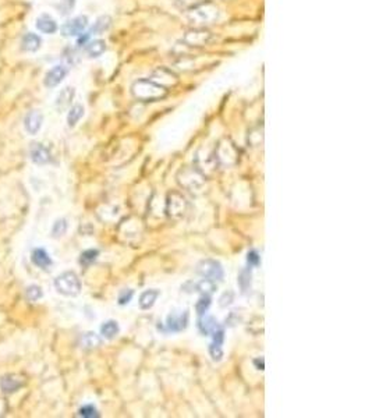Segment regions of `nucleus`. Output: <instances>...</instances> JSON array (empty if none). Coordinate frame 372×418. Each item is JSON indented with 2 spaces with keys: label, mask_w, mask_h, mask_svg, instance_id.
I'll return each mask as SVG.
<instances>
[{
  "label": "nucleus",
  "mask_w": 372,
  "mask_h": 418,
  "mask_svg": "<svg viewBox=\"0 0 372 418\" xmlns=\"http://www.w3.org/2000/svg\"><path fill=\"white\" fill-rule=\"evenodd\" d=\"M98 255H99V251H98V250H87V251H84L81 256H80V264L87 268V266H90V265L93 264V262L96 261Z\"/></svg>",
  "instance_id": "26"
},
{
  "label": "nucleus",
  "mask_w": 372,
  "mask_h": 418,
  "mask_svg": "<svg viewBox=\"0 0 372 418\" xmlns=\"http://www.w3.org/2000/svg\"><path fill=\"white\" fill-rule=\"evenodd\" d=\"M67 230V220L66 219H59L56 220L53 228H52V236L53 237H62Z\"/></svg>",
  "instance_id": "28"
},
{
  "label": "nucleus",
  "mask_w": 372,
  "mask_h": 418,
  "mask_svg": "<svg viewBox=\"0 0 372 418\" xmlns=\"http://www.w3.org/2000/svg\"><path fill=\"white\" fill-rule=\"evenodd\" d=\"M110 24H112V19H110L109 16H102V17H99V19L93 23V25H92L87 32L90 34V37L91 38L93 37V35H100V34H103L105 31L109 29Z\"/></svg>",
  "instance_id": "19"
},
{
  "label": "nucleus",
  "mask_w": 372,
  "mask_h": 418,
  "mask_svg": "<svg viewBox=\"0 0 372 418\" xmlns=\"http://www.w3.org/2000/svg\"><path fill=\"white\" fill-rule=\"evenodd\" d=\"M159 296H161V291L156 290V289L145 290L142 294H141V297H140V308L141 309L152 308Z\"/></svg>",
  "instance_id": "18"
},
{
  "label": "nucleus",
  "mask_w": 372,
  "mask_h": 418,
  "mask_svg": "<svg viewBox=\"0 0 372 418\" xmlns=\"http://www.w3.org/2000/svg\"><path fill=\"white\" fill-rule=\"evenodd\" d=\"M81 345L84 348H95L102 345V339L93 332H88L81 337Z\"/></svg>",
  "instance_id": "25"
},
{
  "label": "nucleus",
  "mask_w": 372,
  "mask_h": 418,
  "mask_svg": "<svg viewBox=\"0 0 372 418\" xmlns=\"http://www.w3.org/2000/svg\"><path fill=\"white\" fill-rule=\"evenodd\" d=\"M254 365L256 367V370H261V371L265 370V361H263V358H255Z\"/></svg>",
  "instance_id": "37"
},
{
  "label": "nucleus",
  "mask_w": 372,
  "mask_h": 418,
  "mask_svg": "<svg viewBox=\"0 0 372 418\" xmlns=\"http://www.w3.org/2000/svg\"><path fill=\"white\" fill-rule=\"evenodd\" d=\"M210 336H212V339H213V345H216V346L223 345V342H225V330H223V327L220 326L219 329H216Z\"/></svg>",
  "instance_id": "34"
},
{
  "label": "nucleus",
  "mask_w": 372,
  "mask_h": 418,
  "mask_svg": "<svg viewBox=\"0 0 372 418\" xmlns=\"http://www.w3.org/2000/svg\"><path fill=\"white\" fill-rule=\"evenodd\" d=\"M247 262H248V265L250 266H258L259 265V262H261V258H259V254L256 253V251H250L248 254H247Z\"/></svg>",
  "instance_id": "35"
},
{
  "label": "nucleus",
  "mask_w": 372,
  "mask_h": 418,
  "mask_svg": "<svg viewBox=\"0 0 372 418\" xmlns=\"http://www.w3.org/2000/svg\"><path fill=\"white\" fill-rule=\"evenodd\" d=\"M209 307H210V296H202L198 302L195 304V309H197V314L202 317L208 312Z\"/></svg>",
  "instance_id": "27"
},
{
  "label": "nucleus",
  "mask_w": 372,
  "mask_h": 418,
  "mask_svg": "<svg viewBox=\"0 0 372 418\" xmlns=\"http://www.w3.org/2000/svg\"><path fill=\"white\" fill-rule=\"evenodd\" d=\"M74 6H75V0H62V1H60V4H59L57 7H59V10H60V13L66 16V14L71 13V10L74 9Z\"/></svg>",
  "instance_id": "32"
},
{
  "label": "nucleus",
  "mask_w": 372,
  "mask_h": 418,
  "mask_svg": "<svg viewBox=\"0 0 372 418\" xmlns=\"http://www.w3.org/2000/svg\"><path fill=\"white\" fill-rule=\"evenodd\" d=\"M212 39H213V35L209 31L202 29V28H197V29L187 31L184 38H183V42L188 46H204L208 45Z\"/></svg>",
  "instance_id": "7"
},
{
  "label": "nucleus",
  "mask_w": 372,
  "mask_h": 418,
  "mask_svg": "<svg viewBox=\"0 0 372 418\" xmlns=\"http://www.w3.org/2000/svg\"><path fill=\"white\" fill-rule=\"evenodd\" d=\"M118 330H120V327H118L116 321H106V322L100 326L102 336L109 339V340H112V339H115V337L117 336Z\"/></svg>",
  "instance_id": "22"
},
{
  "label": "nucleus",
  "mask_w": 372,
  "mask_h": 418,
  "mask_svg": "<svg viewBox=\"0 0 372 418\" xmlns=\"http://www.w3.org/2000/svg\"><path fill=\"white\" fill-rule=\"evenodd\" d=\"M202 1H205V0H202Z\"/></svg>",
  "instance_id": "38"
},
{
  "label": "nucleus",
  "mask_w": 372,
  "mask_h": 418,
  "mask_svg": "<svg viewBox=\"0 0 372 418\" xmlns=\"http://www.w3.org/2000/svg\"><path fill=\"white\" fill-rule=\"evenodd\" d=\"M44 115L41 110H29L24 117V128L29 136H35L42 127Z\"/></svg>",
  "instance_id": "9"
},
{
  "label": "nucleus",
  "mask_w": 372,
  "mask_h": 418,
  "mask_svg": "<svg viewBox=\"0 0 372 418\" xmlns=\"http://www.w3.org/2000/svg\"><path fill=\"white\" fill-rule=\"evenodd\" d=\"M88 25H90V20L87 16H77L74 19L67 20L60 28V32L64 38L80 37L82 32L87 31Z\"/></svg>",
  "instance_id": "5"
},
{
  "label": "nucleus",
  "mask_w": 372,
  "mask_h": 418,
  "mask_svg": "<svg viewBox=\"0 0 372 418\" xmlns=\"http://www.w3.org/2000/svg\"><path fill=\"white\" fill-rule=\"evenodd\" d=\"M151 80H154L155 82L159 81V84H161V85H163L166 80L169 81V84H174V82L177 81V77H176V75H174V74H173L170 70H167V69H164V67H159L158 70H155L154 71V74H152V78H151Z\"/></svg>",
  "instance_id": "20"
},
{
  "label": "nucleus",
  "mask_w": 372,
  "mask_h": 418,
  "mask_svg": "<svg viewBox=\"0 0 372 418\" xmlns=\"http://www.w3.org/2000/svg\"><path fill=\"white\" fill-rule=\"evenodd\" d=\"M67 74H69L67 66L56 64L50 70H47V73L45 74V78H44V84H45L46 88H56L67 77Z\"/></svg>",
  "instance_id": "8"
},
{
  "label": "nucleus",
  "mask_w": 372,
  "mask_h": 418,
  "mask_svg": "<svg viewBox=\"0 0 372 418\" xmlns=\"http://www.w3.org/2000/svg\"><path fill=\"white\" fill-rule=\"evenodd\" d=\"M194 289H195L194 291H198L202 296H210V294H213V293L216 291L218 287H216V284H215L213 280L204 279V280H201V282L195 283V284H194Z\"/></svg>",
  "instance_id": "23"
},
{
  "label": "nucleus",
  "mask_w": 372,
  "mask_h": 418,
  "mask_svg": "<svg viewBox=\"0 0 372 418\" xmlns=\"http://www.w3.org/2000/svg\"><path fill=\"white\" fill-rule=\"evenodd\" d=\"M21 49L24 52H28V53H34V52H38L41 49V45H42V39L41 37L35 34V32H25L23 38H21Z\"/></svg>",
  "instance_id": "12"
},
{
  "label": "nucleus",
  "mask_w": 372,
  "mask_h": 418,
  "mask_svg": "<svg viewBox=\"0 0 372 418\" xmlns=\"http://www.w3.org/2000/svg\"><path fill=\"white\" fill-rule=\"evenodd\" d=\"M31 261H32V264L38 268H41V269H47L53 264L49 253L44 248H35L31 254Z\"/></svg>",
  "instance_id": "14"
},
{
  "label": "nucleus",
  "mask_w": 372,
  "mask_h": 418,
  "mask_svg": "<svg viewBox=\"0 0 372 418\" xmlns=\"http://www.w3.org/2000/svg\"><path fill=\"white\" fill-rule=\"evenodd\" d=\"M78 416L85 418H96L99 417V413L92 404H87V406H82L81 409L78 410Z\"/></svg>",
  "instance_id": "29"
},
{
  "label": "nucleus",
  "mask_w": 372,
  "mask_h": 418,
  "mask_svg": "<svg viewBox=\"0 0 372 418\" xmlns=\"http://www.w3.org/2000/svg\"><path fill=\"white\" fill-rule=\"evenodd\" d=\"M131 92L134 98L141 102H155V100L163 99L167 95L166 87L155 82L151 78H141L134 82Z\"/></svg>",
  "instance_id": "1"
},
{
  "label": "nucleus",
  "mask_w": 372,
  "mask_h": 418,
  "mask_svg": "<svg viewBox=\"0 0 372 418\" xmlns=\"http://www.w3.org/2000/svg\"><path fill=\"white\" fill-rule=\"evenodd\" d=\"M133 296H134V291L131 290V289L121 290L120 291V294H118V304H120V305H126V304H128V302L131 301Z\"/></svg>",
  "instance_id": "31"
},
{
  "label": "nucleus",
  "mask_w": 372,
  "mask_h": 418,
  "mask_svg": "<svg viewBox=\"0 0 372 418\" xmlns=\"http://www.w3.org/2000/svg\"><path fill=\"white\" fill-rule=\"evenodd\" d=\"M198 327H200L201 333L205 335V336H210L216 329L220 327V325L218 324V321L213 318V317H209V315H202L198 319Z\"/></svg>",
  "instance_id": "16"
},
{
  "label": "nucleus",
  "mask_w": 372,
  "mask_h": 418,
  "mask_svg": "<svg viewBox=\"0 0 372 418\" xmlns=\"http://www.w3.org/2000/svg\"><path fill=\"white\" fill-rule=\"evenodd\" d=\"M56 290L63 296L74 297L81 291V282L74 272H64L55 280Z\"/></svg>",
  "instance_id": "3"
},
{
  "label": "nucleus",
  "mask_w": 372,
  "mask_h": 418,
  "mask_svg": "<svg viewBox=\"0 0 372 418\" xmlns=\"http://www.w3.org/2000/svg\"><path fill=\"white\" fill-rule=\"evenodd\" d=\"M74 95H75V91H74L73 87H66V88H63L62 91L59 92V95H57V98H56L55 106L60 110V112H63V110H66L71 105V102H73L74 99Z\"/></svg>",
  "instance_id": "15"
},
{
  "label": "nucleus",
  "mask_w": 372,
  "mask_h": 418,
  "mask_svg": "<svg viewBox=\"0 0 372 418\" xmlns=\"http://www.w3.org/2000/svg\"><path fill=\"white\" fill-rule=\"evenodd\" d=\"M84 50L90 57H99L106 50V42L102 39H91L87 45L84 46Z\"/></svg>",
  "instance_id": "17"
},
{
  "label": "nucleus",
  "mask_w": 372,
  "mask_h": 418,
  "mask_svg": "<svg viewBox=\"0 0 372 418\" xmlns=\"http://www.w3.org/2000/svg\"><path fill=\"white\" fill-rule=\"evenodd\" d=\"M35 27L39 32H42L45 35H53L59 29L57 21L50 14H45V13L38 16L37 20H35Z\"/></svg>",
  "instance_id": "10"
},
{
  "label": "nucleus",
  "mask_w": 372,
  "mask_h": 418,
  "mask_svg": "<svg viewBox=\"0 0 372 418\" xmlns=\"http://www.w3.org/2000/svg\"><path fill=\"white\" fill-rule=\"evenodd\" d=\"M25 294H27V299L29 301H38L39 299H42V296H44L41 287H38L35 284H34V286H29L27 291H25Z\"/></svg>",
  "instance_id": "30"
},
{
  "label": "nucleus",
  "mask_w": 372,
  "mask_h": 418,
  "mask_svg": "<svg viewBox=\"0 0 372 418\" xmlns=\"http://www.w3.org/2000/svg\"><path fill=\"white\" fill-rule=\"evenodd\" d=\"M29 156H31V161L37 164H46L52 161V156H50L49 149H47L45 145L39 144V142L31 144Z\"/></svg>",
  "instance_id": "11"
},
{
  "label": "nucleus",
  "mask_w": 372,
  "mask_h": 418,
  "mask_svg": "<svg viewBox=\"0 0 372 418\" xmlns=\"http://www.w3.org/2000/svg\"><path fill=\"white\" fill-rule=\"evenodd\" d=\"M219 16H220L219 7L210 1H201L198 4L190 7V11H188V20L194 25L213 24L215 21H218Z\"/></svg>",
  "instance_id": "2"
},
{
  "label": "nucleus",
  "mask_w": 372,
  "mask_h": 418,
  "mask_svg": "<svg viewBox=\"0 0 372 418\" xmlns=\"http://www.w3.org/2000/svg\"><path fill=\"white\" fill-rule=\"evenodd\" d=\"M195 272L198 273L200 276H202V278L209 279V280H213V282L223 280V276H225L223 266H222L220 262L215 261V259H204V261H200V262L197 264Z\"/></svg>",
  "instance_id": "4"
},
{
  "label": "nucleus",
  "mask_w": 372,
  "mask_h": 418,
  "mask_svg": "<svg viewBox=\"0 0 372 418\" xmlns=\"http://www.w3.org/2000/svg\"><path fill=\"white\" fill-rule=\"evenodd\" d=\"M233 300H234V294L232 293V291H226L222 297H220V307H226V305H230L232 302H233Z\"/></svg>",
  "instance_id": "36"
},
{
  "label": "nucleus",
  "mask_w": 372,
  "mask_h": 418,
  "mask_svg": "<svg viewBox=\"0 0 372 418\" xmlns=\"http://www.w3.org/2000/svg\"><path fill=\"white\" fill-rule=\"evenodd\" d=\"M251 278H253L251 266L244 268L241 272L238 273V279H237V282H238V286H240V289H241L243 293H247L248 289L251 287Z\"/></svg>",
  "instance_id": "24"
},
{
  "label": "nucleus",
  "mask_w": 372,
  "mask_h": 418,
  "mask_svg": "<svg viewBox=\"0 0 372 418\" xmlns=\"http://www.w3.org/2000/svg\"><path fill=\"white\" fill-rule=\"evenodd\" d=\"M188 324V311H184L183 314H170L166 321V326L172 332H182L187 327Z\"/></svg>",
  "instance_id": "13"
},
{
  "label": "nucleus",
  "mask_w": 372,
  "mask_h": 418,
  "mask_svg": "<svg viewBox=\"0 0 372 418\" xmlns=\"http://www.w3.org/2000/svg\"><path fill=\"white\" fill-rule=\"evenodd\" d=\"M84 112H85V109L80 103H75V105H73L70 108L69 113H67V123H69L70 127H74L81 120V117L84 116Z\"/></svg>",
  "instance_id": "21"
},
{
  "label": "nucleus",
  "mask_w": 372,
  "mask_h": 418,
  "mask_svg": "<svg viewBox=\"0 0 372 418\" xmlns=\"http://www.w3.org/2000/svg\"><path fill=\"white\" fill-rule=\"evenodd\" d=\"M209 354H210V357H212V360H213V361H220V360H222V357H223L222 346H216L212 343V345L209 346Z\"/></svg>",
  "instance_id": "33"
},
{
  "label": "nucleus",
  "mask_w": 372,
  "mask_h": 418,
  "mask_svg": "<svg viewBox=\"0 0 372 418\" xmlns=\"http://www.w3.org/2000/svg\"><path fill=\"white\" fill-rule=\"evenodd\" d=\"M187 210V201L179 192H173L169 195L166 212L173 219H182Z\"/></svg>",
  "instance_id": "6"
}]
</instances>
